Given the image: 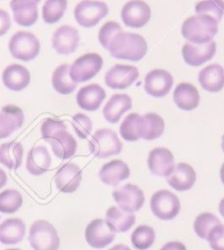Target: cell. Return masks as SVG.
Returning <instances> with one entry per match:
<instances>
[{"label": "cell", "instance_id": "23", "mask_svg": "<svg viewBox=\"0 0 224 250\" xmlns=\"http://www.w3.org/2000/svg\"><path fill=\"white\" fill-rule=\"evenodd\" d=\"M99 176L102 182L107 186L115 187L121 182L129 178L130 168L125 162L120 160H113L102 166Z\"/></svg>", "mask_w": 224, "mask_h": 250}, {"label": "cell", "instance_id": "15", "mask_svg": "<svg viewBox=\"0 0 224 250\" xmlns=\"http://www.w3.org/2000/svg\"><path fill=\"white\" fill-rule=\"evenodd\" d=\"M79 42H80V35L76 27L62 25L54 32L52 46L60 55H70L76 52Z\"/></svg>", "mask_w": 224, "mask_h": 250}, {"label": "cell", "instance_id": "42", "mask_svg": "<svg viewBox=\"0 0 224 250\" xmlns=\"http://www.w3.org/2000/svg\"><path fill=\"white\" fill-rule=\"evenodd\" d=\"M207 240L212 250H224V225L219 224L212 228Z\"/></svg>", "mask_w": 224, "mask_h": 250}, {"label": "cell", "instance_id": "5", "mask_svg": "<svg viewBox=\"0 0 224 250\" xmlns=\"http://www.w3.org/2000/svg\"><path fill=\"white\" fill-rule=\"evenodd\" d=\"M40 41L31 32L19 31L9 41V52L11 56L22 62L33 60L40 54Z\"/></svg>", "mask_w": 224, "mask_h": 250}, {"label": "cell", "instance_id": "2", "mask_svg": "<svg viewBox=\"0 0 224 250\" xmlns=\"http://www.w3.org/2000/svg\"><path fill=\"white\" fill-rule=\"evenodd\" d=\"M107 50L113 58L137 62L147 55L148 44L140 34L121 31L112 40Z\"/></svg>", "mask_w": 224, "mask_h": 250}, {"label": "cell", "instance_id": "50", "mask_svg": "<svg viewBox=\"0 0 224 250\" xmlns=\"http://www.w3.org/2000/svg\"><path fill=\"white\" fill-rule=\"evenodd\" d=\"M7 250H21V249H17V248L15 249V248H11V249H7Z\"/></svg>", "mask_w": 224, "mask_h": 250}, {"label": "cell", "instance_id": "1", "mask_svg": "<svg viewBox=\"0 0 224 250\" xmlns=\"http://www.w3.org/2000/svg\"><path fill=\"white\" fill-rule=\"evenodd\" d=\"M41 135L49 143L53 153L58 159L68 160L77 153V140L67 131V126L63 120L46 118L41 126Z\"/></svg>", "mask_w": 224, "mask_h": 250}, {"label": "cell", "instance_id": "10", "mask_svg": "<svg viewBox=\"0 0 224 250\" xmlns=\"http://www.w3.org/2000/svg\"><path fill=\"white\" fill-rule=\"evenodd\" d=\"M120 16L126 26L140 29L150 21L151 9L142 0H130L121 9Z\"/></svg>", "mask_w": 224, "mask_h": 250}, {"label": "cell", "instance_id": "29", "mask_svg": "<svg viewBox=\"0 0 224 250\" xmlns=\"http://www.w3.org/2000/svg\"><path fill=\"white\" fill-rule=\"evenodd\" d=\"M198 81L203 90L211 93L220 92L224 87V69L220 64H210L199 72Z\"/></svg>", "mask_w": 224, "mask_h": 250}, {"label": "cell", "instance_id": "44", "mask_svg": "<svg viewBox=\"0 0 224 250\" xmlns=\"http://www.w3.org/2000/svg\"><path fill=\"white\" fill-rule=\"evenodd\" d=\"M161 250H186V246L180 242H170L165 244Z\"/></svg>", "mask_w": 224, "mask_h": 250}, {"label": "cell", "instance_id": "8", "mask_svg": "<svg viewBox=\"0 0 224 250\" xmlns=\"http://www.w3.org/2000/svg\"><path fill=\"white\" fill-rule=\"evenodd\" d=\"M151 211L157 219L171 221L179 214L180 202L179 197L166 189L153 193L150 201Z\"/></svg>", "mask_w": 224, "mask_h": 250}, {"label": "cell", "instance_id": "11", "mask_svg": "<svg viewBox=\"0 0 224 250\" xmlns=\"http://www.w3.org/2000/svg\"><path fill=\"white\" fill-rule=\"evenodd\" d=\"M137 67L130 64H115L105 75L106 85L113 90H124L138 80Z\"/></svg>", "mask_w": 224, "mask_h": 250}, {"label": "cell", "instance_id": "40", "mask_svg": "<svg viewBox=\"0 0 224 250\" xmlns=\"http://www.w3.org/2000/svg\"><path fill=\"white\" fill-rule=\"evenodd\" d=\"M71 125L80 139H87L92 131V120L86 114H76L71 119Z\"/></svg>", "mask_w": 224, "mask_h": 250}, {"label": "cell", "instance_id": "49", "mask_svg": "<svg viewBox=\"0 0 224 250\" xmlns=\"http://www.w3.org/2000/svg\"><path fill=\"white\" fill-rule=\"evenodd\" d=\"M222 150H223V152H224V135H223V137H222Z\"/></svg>", "mask_w": 224, "mask_h": 250}, {"label": "cell", "instance_id": "3", "mask_svg": "<svg viewBox=\"0 0 224 250\" xmlns=\"http://www.w3.org/2000/svg\"><path fill=\"white\" fill-rule=\"evenodd\" d=\"M218 22L206 15L189 17L181 25V35L195 45H203L213 40L218 33Z\"/></svg>", "mask_w": 224, "mask_h": 250}, {"label": "cell", "instance_id": "7", "mask_svg": "<svg viewBox=\"0 0 224 250\" xmlns=\"http://www.w3.org/2000/svg\"><path fill=\"white\" fill-rule=\"evenodd\" d=\"M73 13L79 25L91 29L109 15V6L103 1L82 0L74 8Z\"/></svg>", "mask_w": 224, "mask_h": 250}, {"label": "cell", "instance_id": "43", "mask_svg": "<svg viewBox=\"0 0 224 250\" xmlns=\"http://www.w3.org/2000/svg\"><path fill=\"white\" fill-rule=\"evenodd\" d=\"M11 27V19L7 11L0 9V36L7 34V32Z\"/></svg>", "mask_w": 224, "mask_h": 250}, {"label": "cell", "instance_id": "13", "mask_svg": "<svg viewBox=\"0 0 224 250\" xmlns=\"http://www.w3.org/2000/svg\"><path fill=\"white\" fill-rule=\"evenodd\" d=\"M174 79L169 71L155 69L144 78V91L153 97H164L170 93Z\"/></svg>", "mask_w": 224, "mask_h": 250}, {"label": "cell", "instance_id": "38", "mask_svg": "<svg viewBox=\"0 0 224 250\" xmlns=\"http://www.w3.org/2000/svg\"><path fill=\"white\" fill-rule=\"evenodd\" d=\"M197 15H206L213 18L218 23L224 16V0H202L195 6Z\"/></svg>", "mask_w": 224, "mask_h": 250}, {"label": "cell", "instance_id": "46", "mask_svg": "<svg viewBox=\"0 0 224 250\" xmlns=\"http://www.w3.org/2000/svg\"><path fill=\"white\" fill-rule=\"evenodd\" d=\"M110 250H132V249L126 246V245H116V246L111 248Z\"/></svg>", "mask_w": 224, "mask_h": 250}, {"label": "cell", "instance_id": "32", "mask_svg": "<svg viewBox=\"0 0 224 250\" xmlns=\"http://www.w3.org/2000/svg\"><path fill=\"white\" fill-rule=\"evenodd\" d=\"M119 133L124 140L136 142L143 136V117L137 113L126 116L119 127Z\"/></svg>", "mask_w": 224, "mask_h": 250}, {"label": "cell", "instance_id": "47", "mask_svg": "<svg viewBox=\"0 0 224 250\" xmlns=\"http://www.w3.org/2000/svg\"><path fill=\"white\" fill-rule=\"evenodd\" d=\"M219 212L221 213V215L224 217V198L220 202V206H219Z\"/></svg>", "mask_w": 224, "mask_h": 250}, {"label": "cell", "instance_id": "6", "mask_svg": "<svg viewBox=\"0 0 224 250\" xmlns=\"http://www.w3.org/2000/svg\"><path fill=\"white\" fill-rule=\"evenodd\" d=\"M29 242L34 250H58L60 246L57 230L45 220H39L32 224Z\"/></svg>", "mask_w": 224, "mask_h": 250}, {"label": "cell", "instance_id": "39", "mask_svg": "<svg viewBox=\"0 0 224 250\" xmlns=\"http://www.w3.org/2000/svg\"><path fill=\"white\" fill-rule=\"evenodd\" d=\"M221 224L220 220L218 217L212 214V213L204 212L199 214L196 217L195 223H194V229L195 233L197 234L202 239H207L209 231L211 230L212 228L216 225Z\"/></svg>", "mask_w": 224, "mask_h": 250}, {"label": "cell", "instance_id": "30", "mask_svg": "<svg viewBox=\"0 0 224 250\" xmlns=\"http://www.w3.org/2000/svg\"><path fill=\"white\" fill-rule=\"evenodd\" d=\"M25 236V224L21 219L12 217L0 224V243L16 245L21 243Z\"/></svg>", "mask_w": 224, "mask_h": 250}, {"label": "cell", "instance_id": "4", "mask_svg": "<svg viewBox=\"0 0 224 250\" xmlns=\"http://www.w3.org/2000/svg\"><path fill=\"white\" fill-rule=\"evenodd\" d=\"M89 150L97 159H106L112 155H118L123 151V143L117 133L109 128L99 129L89 141Z\"/></svg>", "mask_w": 224, "mask_h": 250}, {"label": "cell", "instance_id": "19", "mask_svg": "<svg viewBox=\"0 0 224 250\" xmlns=\"http://www.w3.org/2000/svg\"><path fill=\"white\" fill-rule=\"evenodd\" d=\"M41 0H11L10 8L13 12V20L21 26H32L39 18L37 6Z\"/></svg>", "mask_w": 224, "mask_h": 250}, {"label": "cell", "instance_id": "45", "mask_svg": "<svg viewBox=\"0 0 224 250\" xmlns=\"http://www.w3.org/2000/svg\"><path fill=\"white\" fill-rule=\"evenodd\" d=\"M7 180H8V176H7L6 172L0 168V189L6 186Z\"/></svg>", "mask_w": 224, "mask_h": 250}, {"label": "cell", "instance_id": "37", "mask_svg": "<svg viewBox=\"0 0 224 250\" xmlns=\"http://www.w3.org/2000/svg\"><path fill=\"white\" fill-rule=\"evenodd\" d=\"M23 205L21 193L16 189H7L0 193V213L13 214Z\"/></svg>", "mask_w": 224, "mask_h": 250}, {"label": "cell", "instance_id": "9", "mask_svg": "<svg viewBox=\"0 0 224 250\" xmlns=\"http://www.w3.org/2000/svg\"><path fill=\"white\" fill-rule=\"evenodd\" d=\"M102 67H103V58L99 54L89 53L82 55L70 66V78L76 83L89 81L101 71Z\"/></svg>", "mask_w": 224, "mask_h": 250}, {"label": "cell", "instance_id": "21", "mask_svg": "<svg viewBox=\"0 0 224 250\" xmlns=\"http://www.w3.org/2000/svg\"><path fill=\"white\" fill-rule=\"evenodd\" d=\"M106 97L105 90L99 84H89L81 87L77 93V104L87 112H95L101 107Z\"/></svg>", "mask_w": 224, "mask_h": 250}, {"label": "cell", "instance_id": "41", "mask_svg": "<svg viewBox=\"0 0 224 250\" xmlns=\"http://www.w3.org/2000/svg\"><path fill=\"white\" fill-rule=\"evenodd\" d=\"M123 31L121 26L115 21H109L101 27L99 32V42L105 49H109L110 43L115 38L116 34Z\"/></svg>", "mask_w": 224, "mask_h": 250}, {"label": "cell", "instance_id": "48", "mask_svg": "<svg viewBox=\"0 0 224 250\" xmlns=\"http://www.w3.org/2000/svg\"><path fill=\"white\" fill-rule=\"evenodd\" d=\"M220 177H221V180H222V183H223V185H224V163H223V164H222V166H221Z\"/></svg>", "mask_w": 224, "mask_h": 250}, {"label": "cell", "instance_id": "22", "mask_svg": "<svg viewBox=\"0 0 224 250\" xmlns=\"http://www.w3.org/2000/svg\"><path fill=\"white\" fill-rule=\"evenodd\" d=\"M31 75L25 67L19 63H12L2 72V83L7 89L19 92L30 84Z\"/></svg>", "mask_w": 224, "mask_h": 250}, {"label": "cell", "instance_id": "14", "mask_svg": "<svg viewBox=\"0 0 224 250\" xmlns=\"http://www.w3.org/2000/svg\"><path fill=\"white\" fill-rule=\"evenodd\" d=\"M148 167L158 177H169L175 168V159L166 147H156L148 156Z\"/></svg>", "mask_w": 224, "mask_h": 250}, {"label": "cell", "instance_id": "12", "mask_svg": "<svg viewBox=\"0 0 224 250\" xmlns=\"http://www.w3.org/2000/svg\"><path fill=\"white\" fill-rule=\"evenodd\" d=\"M114 200L119 209L127 212L139 211L144 205L143 191L136 185H124L113 192Z\"/></svg>", "mask_w": 224, "mask_h": 250}, {"label": "cell", "instance_id": "34", "mask_svg": "<svg viewBox=\"0 0 224 250\" xmlns=\"http://www.w3.org/2000/svg\"><path fill=\"white\" fill-rule=\"evenodd\" d=\"M143 117V140H156L165 130V123L160 115L156 113H148Z\"/></svg>", "mask_w": 224, "mask_h": 250}, {"label": "cell", "instance_id": "26", "mask_svg": "<svg viewBox=\"0 0 224 250\" xmlns=\"http://www.w3.org/2000/svg\"><path fill=\"white\" fill-rule=\"evenodd\" d=\"M133 100L127 94H114L103 108V116L107 123L117 124L126 112L132 109Z\"/></svg>", "mask_w": 224, "mask_h": 250}, {"label": "cell", "instance_id": "35", "mask_svg": "<svg viewBox=\"0 0 224 250\" xmlns=\"http://www.w3.org/2000/svg\"><path fill=\"white\" fill-rule=\"evenodd\" d=\"M67 6V0H46L42 9L44 22L47 24L57 23L64 17Z\"/></svg>", "mask_w": 224, "mask_h": 250}, {"label": "cell", "instance_id": "17", "mask_svg": "<svg viewBox=\"0 0 224 250\" xmlns=\"http://www.w3.org/2000/svg\"><path fill=\"white\" fill-rule=\"evenodd\" d=\"M217 52V44L213 41L203 45L186 43L181 49L184 62L191 67H199L211 60Z\"/></svg>", "mask_w": 224, "mask_h": 250}, {"label": "cell", "instance_id": "28", "mask_svg": "<svg viewBox=\"0 0 224 250\" xmlns=\"http://www.w3.org/2000/svg\"><path fill=\"white\" fill-rule=\"evenodd\" d=\"M136 222V215L134 212H127L119 208L112 207L106 212L105 223L114 233H126L133 228Z\"/></svg>", "mask_w": 224, "mask_h": 250}, {"label": "cell", "instance_id": "18", "mask_svg": "<svg viewBox=\"0 0 224 250\" xmlns=\"http://www.w3.org/2000/svg\"><path fill=\"white\" fill-rule=\"evenodd\" d=\"M86 240L91 247L102 249L115 239V233L112 231L105 223V220L96 219L90 222L86 229Z\"/></svg>", "mask_w": 224, "mask_h": 250}, {"label": "cell", "instance_id": "31", "mask_svg": "<svg viewBox=\"0 0 224 250\" xmlns=\"http://www.w3.org/2000/svg\"><path fill=\"white\" fill-rule=\"evenodd\" d=\"M23 162V146L20 142L10 141L0 146V164L9 169H18Z\"/></svg>", "mask_w": 224, "mask_h": 250}, {"label": "cell", "instance_id": "36", "mask_svg": "<svg viewBox=\"0 0 224 250\" xmlns=\"http://www.w3.org/2000/svg\"><path fill=\"white\" fill-rule=\"evenodd\" d=\"M156 242V231L151 226L140 225L134 230L132 243L138 250H147Z\"/></svg>", "mask_w": 224, "mask_h": 250}, {"label": "cell", "instance_id": "24", "mask_svg": "<svg viewBox=\"0 0 224 250\" xmlns=\"http://www.w3.org/2000/svg\"><path fill=\"white\" fill-rule=\"evenodd\" d=\"M196 172L187 163H179L167 177V184L177 191H187L196 183Z\"/></svg>", "mask_w": 224, "mask_h": 250}, {"label": "cell", "instance_id": "27", "mask_svg": "<svg viewBox=\"0 0 224 250\" xmlns=\"http://www.w3.org/2000/svg\"><path fill=\"white\" fill-rule=\"evenodd\" d=\"M173 99L177 107L186 112L197 108L200 103V95L197 87L187 82L179 83L175 87Z\"/></svg>", "mask_w": 224, "mask_h": 250}, {"label": "cell", "instance_id": "25", "mask_svg": "<svg viewBox=\"0 0 224 250\" xmlns=\"http://www.w3.org/2000/svg\"><path fill=\"white\" fill-rule=\"evenodd\" d=\"M52 157L47 147L36 146L32 147L26 157V169L31 175L41 176L50 168Z\"/></svg>", "mask_w": 224, "mask_h": 250}, {"label": "cell", "instance_id": "16", "mask_svg": "<svg viewBox=\"0 0 224 250\" xmlns=\"http://www.w3.org/2000/svg\"><path fill=\"white\" fill-rule=\"evenodd\" d=\"M82 180V170L77 164L66 163L55 175V185L59 191L65 193L74 192Z\"/></svg>", "mask_w": 224, "mask_h": 250}, {"label": "cell", "instance_id": "20", "mask_svg": "<svg viewBox=\"0 0 224 250\" xmlns=\"http://www.w3.org/2000/svg\"><path fill=\"white\" fill-rule=\"evenodd\" d=\"M24 123L23 110L15 105L3 106L0 110V140L10 137Z\"/></svg>", "mask_w": 224, "mask_h": 250}, {"label": "cell", "instance_id": "33", "mask_svg": "<svg viewBox=\"0 0 224 250\" xmlns=\"http://www.w3.org/2000/svg\"><path fill=\"white\" fill-rule=\"evenodd\" d=\"M69 69V64H62V66L56 68L52 77V84L54 90L62 95L71 94L77 89L78 83L73 82L72 79L70 78Z\"/></svg>", "mask_w": 224, "mask_h": 250}]
</instances>
